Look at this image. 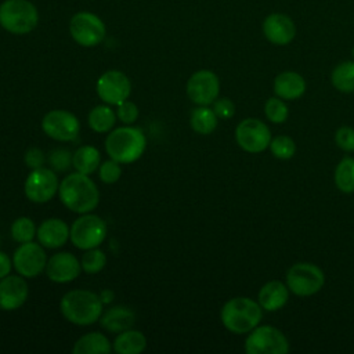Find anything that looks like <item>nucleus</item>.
Returning a JSON list of instances; mask_svg holds the SVG:
<instances>
[{
	"label": "nucleus",
	"mask_w": 354,
	"mask_h": 354,
	"mask_svg": "<svg viewBox=\"0 0 354 354\" xmlns=\"http://www.w3.org/2000/svg\"><path fill=\"white\" fill-rule=\"evenodd\" d=\"M116 112L108 104L94 106L87 116L90 129L95 133H109L116 123Z\"/></svg>",
	"instance_id": "27"
},
{
	"label": "nucleus",
	"mask_w": 354,
	"mask_h": 354,
	"mask_svg": "<svg viewBox=\"0 0 354 354\" xmlns=\"http://www.w3.org/2000/svg\"><path fill=\"white\" fill-rule=\"evenodd\" d=\"M243 348L248 354H285L289 351V340L275 326L257 325L248 333Z\"/></svg>",
	"instance_id": "8"
},
{
	"label": "nucleus",
	"mask_w": 354,
	"mask_h": 354,
	"mask_svg": "<svg viewBox=\"0 0 354 354\" xmlns=\"http://www.w3.org/2000/svg\"><path fill=\"white\" fill-rule=\"evenodd\" d=\"M217 115L214 113L213 108H209V105H198L189 115L191 129L202 136L212 134L217 127Z\"/></svg>",
	"instance_id": "26"
},
{
	"label": "nucleus",
	"mask_w": 354,
	"mask_h": 354,
	"mask_svg": "<svg viewBox=\"0 0 354 354\" xmlns=\"http://www.w3.org/2000/svg\"><path fill=\"white\" fill-rule=\"evenodd\" d=\"M268 148H270L271 153L277 159H281V160L292 159L296 153V142L293 141L292 137L283 136V134L271 138Z\"/></svg>",
	"instance_id": "33"
},
{
	"label": "nucleus",
	"mask_w": 354,
	"mask_h": 354,
	"mask_svg": "<svg viewBox=\"0 0 354 354\" xmlns=\"http://www.w3.org/2000/svg\"><path fill=\"white\" fill-rule=\"evenodd\" d=\"M105 264H106V254L100 248L84 250L80 259L82 271H84L86 274H98L100 271L104 270Z\"/></svg>",
	"instance_id": "31"
},
{
	"label": "nucleus",
	"mask_w": 354,
	"mask_h": 354,
	"mask_svg": "<svg viewBox=\"0 0 354 354\" xmlns=\"http://www.w3.org/2000/svg\"><path fill=\"white\" fill-rule=\"evenodd\" d=\"M261 30L264 37L275 46H286L296 36V25L293 19L282 12H272L263 21Z\"/></svg>",
	"instance_id": "17"
},
{
	"label": "nucleus",
	"mask_w": 354,
	"mask_h": 354,
	"mask_svg": "<svg viewBox=\"0 0 354 354\" xmlns=\"http://www.w3.org/2000/svg\"><path fill=\"white\" fill-rule=\"evenodd\" d=\"M335 142L342 151L354 152V129L350 126L339 127L335 133Z\"/></svg>",
	"instance_id": "37"
},
{
	"label": "nucleus",
	"mask_w": 354,
	"mask_h": 354,
	"mask_svg": "<svg viewBox=\"0 0 354 354\" xmlns=\"http://www.w3.org/2000/svg\"><path fill=\"white\" fill-rule=\"evenodd\" d=\"M28 296L29 288L22 275H7L0 279V310H18L25 304Z\"/></svg>",
	"instance_id": "18"
},
{
	"label": "nucleus",
	"mask_w": 354,
	"mask_h": 354,
	"mask_svg": "<svg viewBox=\"0 0 354 354\" xmlns=\"http://www.w3.org/2000/svg\"><path fill=\"white\" fill-rule=\"evenodd\" d=\"M101 165V153L93 145L79 147L72 156V166L76 171L83 174H93Z\"/></svg>",
	"instance_id": "25"
},
{
	"label": "nucleus",
	"mask_w": 354,
	"mask_h": 354,
	"mask_svg": "<svg viewBox=\"0 0 354 354\" xmlns=\"http://www.w3.org/2000/svg\"><path fill=\"white\" fill-rule=\"evenodd\" d=\"M147 148L144 131L133 124H123L112 129L105 138V151L109 158L120 165H129L138 160Z\"/></svg>",
	"instance_id": "3"
},
{
	"label": "nucleus",
	"mask_w": 354,
	"mask_h": 354,
	"mask_svg": "<svg viewBox=\"0 0 354 354\" xmlns=\"http://www.w3.org/2000/svg\"><path fill=\"white\" fill-rule=\"evenodd\" d=\"M71 227L58 217L43 220L36 231L37 242L46 249H58L69 241Z\"/></svg>",
	"instance_id": "19"
},
{
	"label": "nucleus",
	"mask_w": 354,
	"mask_h": 354,
	"mask_svg": "<svg viewBox=\"0 0 354 354\" xmlns=\"http://www.w3.org/2000/svg\"><path fill=\"white\" fill-rule=\"evenodd\" d=\"M59 310L62 317L73 325L88 326L98 322L104 303L100 295L88 289H72L66 292L61 301Z\"/></svg>",
	"instance_id": "2"
},
{
	"label": "nucleus",
	"mask_w": 354,
	"mask_h": 354,
	"mask_svg": "<svg viewBox=\"0 0 354 354\" xmlns=\"http://www.w3.org/2000/svg\"><path fill=\"white\" fill-rule=\"evenodd\" d=\"M270 127L260 119L246 118L235 129V141L241 149L249 153H260L270 147Z\"/></svg>",
	"instance_id": "10"
},
{
	"label": "nucleus",
	"mask_w": 354,
	"mask_h": 354,
	"mask_svg": "<svg viewBox=\"0 0 354 354\" xmlns=\"http://www.w3.org/2000/svg\"><path fill=\"white\" fill-rule=\"evenodd\" d=\"M140 111L136 102L130 101L129 98L116 105V118L123 124H134L138 119Z\"/></svg>",
	"instance_id": "36"
},
{
	"label": "nucleus",
	"mask_w": 354,
	"mask_h": 354,
	"mask_svg": "<svg viewBox=\"0 0 354 354\" xmlns=\"http://www.w3.org/2000/svg\"><path fill=\"white\" fill-rule=\"evenodd\" d=\"M212 105L218 119H231L235 115V104L227 97L216 98V101Z\"/></svg>",
	"instance_id": "38"
},
{
	"label": "nucleus",
	"mask_w": 354,
	"mask_h": 354,
	"mask_svg": "<svg viewBox=\"0 0 354 354\" xmlns=\"http://www.w3.org/2000/svg\"><path fill=\"white\" fill-rule=\"evenodd\" d=\"M147 348V337L137 329H126L116 335L112 350L118 354H140Z\"/></svg>",
	"instance_id": "23"
},
{
	"label": "nucleus",
	"mask_w": 354,
	"mask_h": 354,
	"mask_svg": "<svg viewBox=\"0 0 354 354\" xmlns=\"http://www.w3.org/2000/svg\"><path fill=\"white\" fill-rule=\"evenodd\" d=\"M98 176L104 184H115L122 176L120 163L113 160L112 158L101 162L98 167Z\"/></svg>",
	"instance_id": "35"
},
{
	"label": "nucleus",
	"mask_w": 354,
	"mask_h": 354,
	"mask_svg": "<svg viewBox=\"0 0 354 354\" xmlns=\"http://www.w3.org/2000/svg\"><path fill=\"white\" fill-rule=\"evenodd\" d=\"M59 180L51 167L32 170L24 183L25 196L33 203H47L58 194Z\"/></svg>",
	"instance_id": "11"
},
{
	"label": "nucleus",
	"mask_w": 354,
	"mask_h": 354,
	"mask_svg": "<svg viewBox=\"0 0 354 354\" xmlns=\"http://www.w3.org/2000/svg\"><path fill=\"white\" fill-rule=\"evenodd\" d=\"M112 351V343L101 332H88L80 336L73 347V354H109Z\"/></svg>",
	"instance_id": "24"
},
{
	"label": "nucleus",
	"mask_w": 354,
	"mask_h": 354,
	"mask_svg": "<svg viewBox=\"0 0 354 354\" xmlns=\"http://www.w3.org/2000/svg\"><path fill=\"white\" fill-rule=\"evenodd\" d=\"M263 311L259 301L246 296H236L224 303L220 311V319L223 326L231 333L248 335L260 324Z\"/></svg>",
	"instance_id": "4"
},
{
	"label": "nucleus",
	"mask_w": 354,
	"mask_h": 354,
	"mask_svg": "<svg viewBox=\"0 0 354 354\" xmlns=\"http://www.w3.org/2000/svg\"><path fill=\"white\" fill-rule=\"evenodd\" d=\"M41 130L55 141H73L80 133L79 119L66 109H53L41 119Z\"/></svg>",
	"instance_id": "13"
},
{
	"label": "nucleus",
	"mask_w": 354,
	"mask_h": 354,
	"mask_svg": "<svg viewBox=\"0 0 354 354\" xmlns=\"http://www.w3.org/2000/svg\"><path fill=\"white\" fill-rule=\"evenodd\" d=\"M69 33L79 46L94 47L105 39L106 28L97 14L79 11L69 21Z\"/></svg>",
	"instance_id": "9"
},
{
	"label": "nucleus",
	"mask_w": 354,
	"mask_h": 354,
	"mask_svg": "<svg viewBox=\"0 0 354 354\" xmlns=\"http://www.w3.org/2000/svg\"><path fill=\"white\" fill-rule=\"evenodd\" d=\"M46 275L55 283H68L75 281L80 272V260L69 252H58L47 259Z\"/></svg>",
	"instance_id": "16"
},
{
	"label": "nucleus",
	"mask_w": 354,
	"mask_h": 354,
	"mask_svg": "<svg viewBox=\"0 0 354 354\" xmlns=\"http://www.w3.org/2000/svg\"><path fill=\"white\" fill-rule=\"evenodd\" d=\"M289 288L285 282L272 279L266 282L257 295V301L264 311L274 313L281 310L289 300Z\"/></svg>",
	"instance_id": "20"
},
{
	"label": "nucleus",
	"mask_w": 354,
	"mask_h": 354,
	"mask_svg": "<svg viewBox=\"0 0 354 354\" xmlns=\"http://www.w3.org/2000/svg\"><path fill=\"white\" fill-rule=\"evenodd\" d=\"M58 196L66 209L77 214L93 212L100 202V191L95 183L87 174L79 171L61 180Z\"/></svg>",
	"instance_id": "1"
},
{
	"label": "nucleus",
	"mask_w": 354,
	"mask_h": 354,
	"mask_svg": "<svg viewBox=\"0 0 354 354\" xmlns=\"http://www.w3.org/2000/svg\"><path fill=\"white\" fill-rule=\"evenodd\" d=\"M264 115L271 123L281 124V123L286 122V119L289 116V108H288L285 100L274 95L266 101Z\"/></svg>",
	"instance_id": "32"
},
{
	"label": "nucleus",
	"mask_w": 354,
	"mask_h": 354,
	"mask_svg": "<svg viewBox=\"0 0 354 354\" xmlns=\"http://www.w3.org/2000/svg\"><path fill=\"white\" fill-rule=\"evenodd\" d=\"M336 188L343 194L354 192V158L346 156L336 165L333 174Z\"/></svg>",
	"instance_id": "29"
},
{
	"label": "nucleus",
	"mask_w": 354,
	"mask_h": 354,
	"mask_svg": "<svg viewBox=\"0 0 354 354\" xmlns=\"http://www.w3.org/2000/svg\"><path fill=\"white\" fill-rule=\"evenodd\" d=\"M39 11L29 0H4L0 4V26L12 35H26L36 29Z\"/></svg>",
	"instance_id": "5"
},
{
	"label": "nucleus",
	"mask_w": 354,
	"mask_h": 354,
	"mask_svg": "<svg viewBox=\"0 0 354 354\" xmlns=\"http://www.w3.org/2000/svg\"><path fill=\"white\" fill-rule=\"evenodd\" d=\"M98 322L105 330L111 333H120L133 328L136 322V313L126 306H112L102 311Z\"/></svg>",
	"instance_id": "22"
},
{
	"label": "nucleus",
	"mask_w": 354,
	"mask_h": 354,
	"mask_svg": "<svg viewBox=\"0 0 354 354\" xmlns=\"http://www.w3.org/2000/svg\"><path fill=\"white\" fill-rule=\"evenodd\" d=\"M100 295V299H101V301L104 303V304H109L113 299H115V293H113V290H111V289H104L101 293H98Z\"/></svg>",
	"instance_id": "41"
},
{
	"label": "nucleus",
	"mask_w": 354,
	"mask_h": 354,
	"mask_svg": "<svg viewBox=\"0 0 354 354\" xmlns=\"http://www.w3.org/2000/svg\"><path fill=\"white\" fill-rule=\"evenodd\" d=\"M330 83L340 93H354V61L337 64L330 73Z\"/></svg>",
	"instance_id": "28"
},
{
	"label": "nucleus",
	"mask_w": 354,
	"mask_h": 354,
	"mask_svg": "<svg viewBox=\"0 0 354 354\" xmlns=\"http://www.w3.org/2000/svg\"><path fill=\"white\" fill-rule=\"evenodd\" d=\"M47 254L44 246L39 242H25L19 243V246L14 250L12 254V267L17 274L24 278H36L46 270Z\"/></svg>",
	"instance_id": "12"
},
{
	"label": "nucleus",
	"mask_w": 354,
	"mask_h": 354,
	"mask_svg": "<svg viewBox=\"0 0 354 354\" xmlns=\"http://www.w3.org/2000/svg\"><path fill=\"white\" fill-rule=\"evenodd\" d=\"M351 55H353V61H354V47L351 48Z\"/></svg>",
	"instance_id": "42"
},
{
	"label": "nucleus",
	"mask_w": 354,
	"mask_h": 354,
	"mask_svg": "<svg viewBox=\"0 0 354 354\" xmlns=\"http://www.w3.org/2000/svg\"><path fill=\"white\" fill-rule=\"evenodd\" d=\"M24 162H25L26 167H29L30 170H35V169L43 167L44 163L47 162V158H46V153L40 148L33 147L25 152Z\"/></svg>",
	"instance_id": "39"
},
{
	"label": "nucleus",
	"mask_w": 354,
	"mask_h": 354,
	"mask_svg": "<svg viewBox=\"0 0 354 354\" xmlns=\"http://www.w3.org/2000/svg\"><path fill=\"white\" fill-rule=\"evenodd\" d=\"M106 223L94 213L80 214L71 225L69 239L77 249L98 248L106 238Z\"/></svg>",
	"instance_id": "7"
},
{
	"label": "nucleus",
	"mask_w": 354,
	"mask_h": 354,
	"mask_svg": "<svg viewBox=\"0 0 354 354\" xmlns=\"http://www.w3.org/2000/svg\"><path fill=\"white\" fill-rule=\"evenodd\" d=\"M12 268V259L7 256V253L0 250V279L10 275Z\"/></svg>",
	"instance_id": "40"
},
{
	"label": "nucleus",
	"mask_w": 354,
	"mask_h": 354,
	"mask_svg": "<svg viewBox=\"0 0 354 354\" xmlns=\"http://www.w3.org/2000/svg\"><path fill=\"white\" fill-rule=\"evenodd\" d=\"M274 94L282 100L293 101L300 98L306 91L304 77L293 71H285L275 76L272 83Z\"/></svg>",
	"instance_id": "21"
},
{
	"label": "nucleus",
	"mask_w": 354,
	"mask_h": 354,
	"mask_svg": "<svg viewBox=\"0 0 354 354\" xmlns=\"http://www.w3.org/2000/svg\"><path fill=\"white\" fill-rule=\"evenodd\" d=\"M285 283L293 295L307 297L318 293L324 288L325 274L317 264L300 261L289 267L285 275Z\"/></svg>",
	"instance_id": "6"
},
{
	"label": "nucleus",
	"mask_w": 354,
	"mask_h": 354,
	"mask_svg": "<svg viewBox=\"0 0 354 354\" xmlns=\"http://www.w3.org/2000/svg\"><path fill=\"white\" fill-rule=\"evenodd\" d=\"M95 90L104 104L116 106L130 97L131 83L126 73L122 71L111 69L98 77Z\"/></svg>",
	"instance_id": "14"
},
{
	"label": "nucleus",
	"mask_w": 354,
	"mask_h": 354,
	"mask_svg": "<svg viewBox=\"0 0 354 354\" xmlns=\"http://www.w3.org/2000/svg\"><path fill=\"white\" fill-rule=\"evenodd\" d=\"M72 156L73 153L71 151L65 148H57L48 153L47 162L55 173H62L72 166Z\"/></svg>",
	"instance_id": "34"
},
{
	"label": "nucleus",
	"mask_w": 354,
	"mask_h": 354,
	"mask_svg": "<svg viewBox=\"0 0 354 354\" xmlns=\"http://www.w3.org/2000/svg\"><path fill=\"white\" fill-rule=\"evenodd\" d=\"M185 91L194 104L212 105L220 94L218 76L209 69L196 71L187 80Z\"/></svg>",
	"instance_id": "15"
},
{
	"label": "nucleus",
	"mask_w": 354,
	"mask_h": 354,
	"mask_svg": "<svg viewBox=\"0 0 354 354\" xmlns=\"http://www.w3.org/2000/svg\"><path fill=\"white\" fill-rule=\"evenodd\" d=\"M36 231H37V227H36L35 221L26 216H21V217L15 218L10 228L12 239L18 243H25V242L33 241V238L36 236Z\"/></svg>",
	"instance_id": "30"
}]
</instances>
